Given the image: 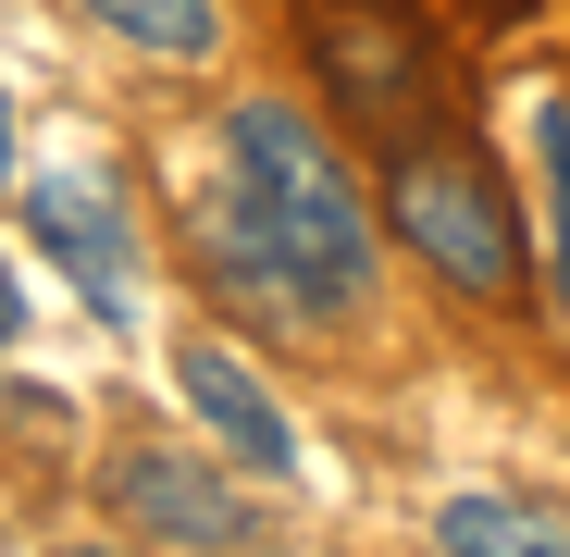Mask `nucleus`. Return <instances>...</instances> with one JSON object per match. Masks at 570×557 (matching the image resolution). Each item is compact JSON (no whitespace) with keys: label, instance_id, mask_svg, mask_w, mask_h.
<instances>
[{"label":"nucleus","instance_id":"nucleus-3","mask_svg":"<svg viewBox=\"0 0 570 557\" xmlns=\"http://www.w3.org/2000/svg\"><path fill=\"white\" fill-rule=\"evenodd\" d=\"M26 236L87 286V310L100 322H137V223H125V173L100 149H75L26 186Z\"/></svg>","mask_w":570,"mask_h":557},{"label":"nucleus","instance_id":"nucleus-6","mask_svg":"<svg viewBox=\"0 0 570 557\" xmlns=\"http://www.w3.org/2000/svg\"><path fill=\"white\" fill-rule=\"evenodd\" d=\"M125 50H149V62H212L224 50V13L212 0H87Z\"/></svg>","mask_w":570,"mask_h":557},{"label":"nucleus","instance_id":"nucleus-7","mask_svg":"<svg viewBox=\"0 0 570 557\" xmlns=\"http://www.w3.org/2000/svg\"><path fill=\"white\" fill-rule=\"evenodd\" d=\"M434 533L471 545V557H484V545H509V557H558V545H570V520H558V508H521V496H459Z\"/></svg>","mask_w":570,"mask_h":557},{"label":"nucleus","instance_id":"nucleus-8","mask_svg":"<svg viewBox=\"0 0 570 557\" xmlns=\"http://www.w3.org/2000/svg\"><path fill=\"white\" fill-rule=\"evenodd\" d=\"M533 173H546V272H558V322H570V100L533 112Z\"/></svg>","mask_w":570,"mask_h":557},{"label":"nucleus","instance_id":"nucleus-10","mask_svg":"<svg viewBox=\"0 0 570 557\" xmlns=\"http://www.w3.org/2000/svg\"><path fill=\"white\" fill-rule=\"evenodd\" d=\"M13 322H26V310H13V272H0V335H13Z\"/></svg>","mask_w":570,"mask_h":557},{"label":"nucleus","instance_id":"nucleus-2","mask_svg":"<svg viewBox=\"0 0 570 557\" xmlns=\"http://www.w3.org/2000/svg\"><path fill=\"white\" fill-rule=\"evenodd\" d=\"M397 236L446 272L459 298H509L521 286V236H509V199H497V173H484V149H446V137H422L410 161H397Z\"/></svg>","mask_w":570,"mask_h":557},{"label":"nucleus","instance_id":"nucleus-1","mask_svg":"<svg viewBox=\"0 0 570 557\" xmlns=\"http://www.w3.org/2000/svg\"><path fill=\"white\" fill-rule=\"evenodd\" d=\"M212 272L261 310H360L372 286V223L360 186L323 149L311 112L236 100L224 112V186H212Z\"/></svg>","mask_w":570,"mask_h":557},{"label":"nucleus","instance_id":"nucleus-4","mask_svg":"<svg viewBox=\"0 0 570 557\" xmlns=\"http://www.w3.org/2000/svg\"><path fill=\"white\" fill-rule=\"evenodd\" d=\"M174 397L212 421V446L236 458V471H261V484H285V471H298V421H285V397L261 385V371H248L236 347L186 335V347H174Z\"/></svg>","mask_w":570,"mask_h":557},{"label":"nucleus","instance_id":"nucleus-5","mask_svg":"<svg viewBox=\"0 0 570 557\" xmlns=\"http://www.w3.org/2000/svg\"><path fill=\"white\" fill-rule=\"evenodd\" d=\"M112 508H125L137 533H199V545H248V533H261V508H248V496H224L199 458H161V446L112 471Z\"/></svg>","mask_w":570,"mask_h":557},{"label":"nucleus","instance_id":"nucleus-9","mask_svg":"<svg viewBox=\"0 0 570 557\" xmlns=\"http://www.w3.org/2000/svg\"><path fill=\"white\" fill-rule=\"evenodd\" d=\"M0 186H13V100H0Z\"/></svg>","mask_w":570,"mask_h":557}]
</instances>
